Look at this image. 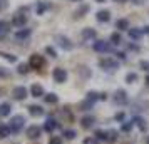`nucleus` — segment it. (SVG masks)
Segmentation results:
<instances>
[{"mask_svg": "<svg viewBox=\"0 0 149 144\" xmlns=\"http://www.w3.org/2000/svg\"><path fill=\"white\" fill-rule=\"evenodd\" d=\"M45 52H47L49 55H50V57H57V52H55V49L54 47H50V45H47V47H45Z\"/></svg>", "mask_w": 149, "mask_h": 144, "instance_id": "nucleus-35", "label": "nucleus"}, {"mask_svg": "<svg viewBox=\"0 0 149 144\" xmlns=\"http://www.w3.org/2000/svg\"><path fill=\"white\" fill-rule=\"evenodd\" d=\"M95 2H97V3H104V2H106V0H95Z\"/></svg>", "mask_w": 149, "mask_h": 144, "instance_id": "nucleus-48", "label": "nucleus"}, {"mask_svg": "<svg viewBox=\"0 0 149 144\" xmlns=\"http://www.w3.org/2000/svg\"><path fill=\"white\" fill-rule=\"evenodd\" d=\"M136 81H137V74H134V72H129L126 76V82L127 84H134Z\"/></svg>", "mask_w": 149, "mask_h": 144, "instance_id": "nucleus-30", "label": "nucleus"}, {"mask_svg": "<svg viewBox=\"0 0 149 144\" xmlns=\"http://www.w3.org/2000/svg\"><path fill=\"white\" fill-rule=\"evenodd\" d=\"M8 7V0H0V12Z\"/></svg>", "mask_w": 149, "mask_h": 144, "instance_id": "nucleus-40", "label": "nucleus"}, {"mask_svg": "<svg viewBox=\"0 0 149 144\" xmlns=\"http://www.w3.org/2000/svg\"><path fill=\"white\" fill-rule=\"evenodd\" d=\"M25 24H27V15H24L22 12H19V14H15L14 17H12V25H14V27L22 29Z\"/></svg>", "mask_w": 149, "mask_h": 144, "instance_id": "nucleus-6", "label": "nucleus"}, {"mask_svg": "<svg viewBox=\"0 0 149 144\" xmlns=\"http://www.w3.org/2000/svg\"><path fill=\"white\" fill-rule=\"evenodd\" d=\"M12 96H14V99H17V101H24V99L27 97V89H25L24 86H17V87L12 90Z\"/></svg>", "mask_w": 149, "mask_h": 144, "instance_id": "nucleus-9", "label": "nucleus"}, {"mask_svg": "<svg viewBox=\"0 0 149 144\" xmlns=\"http://www.w3.org/2000/svg\"><path fill=\"white\" fill-rule=\"evenodd\" d=\"M29 112H30V116L34 117H39L44 114V109H42L40 106H35V104H32V106H29Z\"/></svg>", "mask_w": 149, "mask_h": 144, "instance_id": "nucleus-16", "label": "nucleus"}, {"mask_svg": "<svg viewBox=\"0 0 149 144\" xmlns=\"http://www.w3.org/2000/svg\"><path fill=\"white\" fill-rule=\"evenodd\" d=\"M52 77H54V81L55 82H65L67 81V70L65 69H61V67H55L54 70H52Z\"/></svg>", "mask_w": 149, "mask_h": 144, "instance_id": "nucleus-3", "label": "nucleus"}, {"mask_svg": "<svg viewBox=\"0 0 149 144\" xmlns=\"http://www.w3.org/2000/svg\"><path fill=\"white\" fill-rule=\"evenodd\" d=\"M0 76L5 77V76H8V72H7V70H3V67H0Z\"/></svg>", "mask_w": 149, "mask_h": 144, "instance_id": "nucleus-44", "label": "nucleus"}, {"mask_svg": "<svg viewBox=\"0 0 149 144\" xmlns=\"http://www.w3.org/2000/svg\"><path fill=\"white\" fill-rule=\"evenodd\" d=\"M114 102L117 106H121V104H126L127 102V92L124 89H117L114 94Z\"/></svg>", "mask_w": 149, "mask_h": 144, "instance_id": "nucleus-7", "label": "nucleus"}, {"mask_svg": "<svg viewBox=\"0 0 149 144\" xmlns=\"http://www.w3.org/2000/svg\"><path fill=\"white\" fill-rule=\"evenodd\" d=\"M114 2H117V3H124V2H127V0H114Z\"/></svg>", "mask_w": 149, "mask_h": 144, "instance_id": "nucleus-47", "label": "nucleus"}, {"mask_svg": "<svg viewBox=\"0 0 149 144\" xmlns=\"http://www.w3.org/2000/svg\"><path fill=\"white\" fill-rule=\"evenodd\" d=\"M132 124H134V122H132ZM132 124H131V122L124 124V126H122V129H124V131H129V129H131V126H132Z\"/></svg>", "mask_w": 149, "mask_h": 144, "instance_id": "nucleus-42", "label": "nucleus"}, {"mask_svg": "<svg viewBox=\"0 0 149 144\" xmlns=\"http://www.w3.org/2000/svg\"><path fill=\"white\" fill-rule=\"evenodd\" d=\"M116 121H124V112H117L116 114Z\"/></svg>", "mask_w": 149, "mask_h": 144, "instance_id": "nucleus-41", "label": "nucleus"}, {"mask_svg": "<svg viewBox=\"0 0 149 144\" xmlns=\"http://www.w3.org/2000/svg\"><path fill=\"white\" fill-rule=\"evenodd\" d=\"M92 47H94L95 52H109V50H112L111 44H107L106 40H95Z\"/></svg>", "mask_w": 149, "mask_h": 144, "instance_id": "nucleus-8", "label": "nucleus"}, {"mask_svg": "<svg viewBox=\"0 0 149 144\" xmlns=\"http://www.w3.org/2000/svg\"><path fill=\"white\" fill-rule=\"evenodd\" d=\"M10 111H12V106L8 102H3V104H0V116L2 117H5L10 114Z\"/></svg>", "mask_w": 149, "mask_h": 144, "instance_id": "nucleus-19", "label": "nucleus"}, {"mask_svg": "<svg viewBox=\"0 0 149 144\" xmlns=\"http://www.w3.org/2000/svg\"><path fill=\"white\" fill-rule=\"evenodd\" d=\"M72 2H82V0H72Z\"/></svg>", "mask_w": 149, "mask_h": 144, "instance_id": "nucleus-50", "label": "nucleus"}, {"mask_svg": "<svg viewBox=\"0 0 149 144\" xmlns=\"http://www.w3.org/2000/svg\"><path fill=\"white\" fill-rule=\"evenodd\" d=\"M49 7H50V5H49V3H45V2H37L35 12H37V15H44V12H45Z\"/></svg>", "mask_w": 149, "mask_h": 144, "instance_id": "nucleus-20", "label": "nucleus"}, {"mask_svg": "<svg viewBox=\"0 0 149 144\" xmlns=\"http://www.w3.org/2000/svg\"><path fill=\"white\" fill-rule=\"evenodd\" d=\"M29 65H30V69H42L45 65V61H44L42 55L34 54V55H30V59H29Z\"/></svg>", "mask_w": 149, "mask_h": 144, "instance_id": "nucleus-2", "label": "nucleus"}, {"mask_svg": "<svg viewBox=\"0 0 149 144\" xmlns=\"http://www.w3.org/2000/svg\"><path fill=\"white\" fill-rule=\"evenodd\" d=\"M44 99H45V102H47V104H55L57 101H59L57 94H54V92H50V94H45V96H44Z\"/></svg>", "mask_w": 149, "mask_h": 144, "instance_id": "nucleus-24", "label": "nucleus"}, {"mask_svg": "<svg viewBox=\"0 0 149 144\" xmlns=\"http://www.w3.org/2000/svg\"><path fill=\"white\" fill-rule=\"evenodd\" d=\"M30 34H32L30 29H22V30H19V32L15 34V39H17V40H25V39L30 37Z\"/></svg>", "mask_w": 149, "mask_h": 144, "instance_id": "nucleus-14", "label": "nucleus"}, {"mask_svg": "<svg viewBox=\"0 0 149 144\" xmlns=\"http://www.w3.org/2000/svg\"><path fill=\"white\" fill-rule=\"evenodd\" d=\"M117 57H119V59H121V61H126V54H122V52H117Z\"/></svg>", "mask_w": 149, "mask_h": 144, "instance_id": "nucleus-43", "label": "nucleus"}, {"mask_svg": "<svg viewBox=\"0 0 149 144\" xmlns=\"http://www.w3.org/2000/svg\"><path fill=\"white\" fill-rule=\"evenodd\" d=\"M148 144H149V137H148Z\"/></svg>", "mask_w": 149, "mask_h": 144, "instance_id": "nucleus-51", "label": "nucleus"}, {"mask_svg": "<svg viewBox=\"0 0 149 144\" xmlns=\"http://www.w3.org/2000/svg\"><path fill=\"white\" fill-rule=\"evenodd\" d=\"M95 17H97L99 22H109L111 20V12H109V10H99Z\"/></svg>", "mask_w": 149, "mask_h": 144, "instance_id": "nucleus-17", "label": "nucleus"}, {"mask_svg": "<svg viewBox=\"0 0 149 144\" xmlns=\"http://www.w3.org/2000/svg\"><path fill=\"white\" fill-rule=\"evenodd\" d=\"M146 0H132V3H136V5H142Z\"/></svg>", "mask_w": 149, "mask_h": 144, "instance_id": "nucleus-45", "label": "nucleus"}, {"mask_svg": "<svg viewBox=\"0 0 149 144\" xmlns=\"http://www.w3.org/2000/svg\"><path fill=\"white\" fill-rule=\"evenodd\" d=\"M82 39H84V40H94L95 39V30L91 29V27L84 29V30H82Z\"/></svg>", "mask_w": 149, "mask_h": 144, "instance_id": "nucleus-12", "label": "nucleus"}, {"mask_svg": "<svg viewBox=\"0 0 149 144\" xmlns=\"http://www.w3.org/2000/svg\"><path fill=\"white\" fill-rule=\"evenodd\" d=\"M8 27H10V24L5 20H0V37H3V35L8 32Z\"/></svg>", "mask_w": 149, "mask_h": 144, "instance_id": "nucleus-26", "label": "nucleus"}, {"mask_svg": "<svg viewBox=\"0 0 149 144\" xmlns=\"http://www.w3.org/2000/svg\"><path fill=\"white\" fill-rule=\"evenodd\" d=\"M29 69H30V65H29V64H19V67H17V72H19V74H27Z\"/></svg>", "mask_w": 149, "mask_h": 144, "instance_id": "nucleus-28", "label": "nucleus"}, {"mask_svg": "<svg viewBox=\"0 0 149 144\" xmlns=\"http://www.w3.org/2000/svg\"><path fill=\"white\" fill-rule=\"evenodd\" d=\"M87 99L89 101H92V102H95L97 99H101V94H97V92H94V90H91L87 94Z\"/></svg>", "mask_w": 149, "mask_h": 144, "instance_id": "nucleus-32", "label": "nucleus"}, {"mask_svg": "<svg viewBox=\"0 0 149 144\" xmlns=\"http://www.w3.org/2000/svg\"><path fill=\"white\" fill-rule=\"evenodd\" d=\"M55 40L59 44V47L64 49V50H72V47H74V44L69 40L65 35H55Z\"/></svg>", "mask_w": 149, "mask_h": 144, "instance_id": "nucleus-4", "label": "nucleus"}, {"mask_svg": "<svg viewBox=\"0 0 149 144\" xmlns=\"http://www.w3.org/2000/svg\"><path fill=\"white\" fill-rule=\"evenodd\" d=\"M30 94H32L34 97L45 96V94H44V87H42L40 84H32V87H30Z\"/></svg>", "mask_w": 149, "mask_h": 144, "instance_id": "nucleus-11", "label": "nucleus"}, {"mask_svg": "<svg viewBox=\"0 0 149 144\" xmlns=\"http://www.w3.org/2000/svg\"><path fill=\"white\" fill-rule=\"evenodd\" d=\"M117 139V132L116 131H107V143H114Z\"/></svg>", "mask_w": 149, "mask_h": 144, "instance_id": "nucleus-33", "label": "nucleus"}, {"mask_svg": "<svg viewBox=\"0 0 149 144\" xmlns=\"http://www.w3.org/2000/svg\"><path fill=\"white\" fill-rule=\"evenodd\" d=\"M116 27L119 29V30H129V22H127V19H119V20L116 22Z\"/></svg>", "mask_w": 149, "mask_h": 144, "instance_id": "nucleus-21", "label": "nucleus"}, {"mask_svg": "<svg viewBox=\"0 0 149 144\" xmlns=\"http://www.w3.org/2000/svg\"><path fill=\"white\" fill-rule=\"evenodd\" d=\"M92 106H94V102H92V101H89V99H86V101L81 104V111H89Z\"/></svg>", "mask_w": 149, "mask_h": 144, "instance_id": "nucleus-31", "label": "nucleus"}, {"mask_svg": "<svg viewBox=\"0 0 149 144\" xmlns=\"http://www.w3.org/2000/svg\"><path fill=\"white\" fill-rule=\"evenodd\" d=\"M0 57H3V59L8 61V62H17V57L12 55V54H7V52H0Z\"/></svg>", "mask_w": 149, "mask_h": 144, "instance_id": "nucleus-29", "label": "nucleus"}, {"mask_svg": "<svg viewBox=\"0 0 149 144\" xmlns=\"http://www.w3.org/2000/svg\"><path fill=\"white\" fill-rule=\"evenodd\" d=\"M49 144H62V139L61 137H57V136H54L50 141H49Z\"/></svg>", "mask_w": 149, "mask_h": 144, "instance_id": "nucleus-39", "label": "nucleus"}, {"mask_svg": "<svg viewBox=\"0 0 149 144\" xmlns=\"http://www.w3.org/2000/svg\"><path fill=\"white\" fill-rule=\"evenodd\" d=\"M24 124H25V117L24 116H14L10 119V124H8V127L12 132H20L22 127H24Z\"/></svg>", "mask_w": 149, "mask_h": 144, "instance_id": "nucleus-1", "label": "nucleus"}, {"mask_svg": "<svg viewBox=\"0 0 149 144\" xmlns=\"http://www.w3.org/2000/svg\"><path fill=\"white\" fill-rule=\"evenodd\" d=\"M121 42H122V37H121L119 32H114V34L111 35V44H112V45H119Z\"/></svg>", "mask_w": 149, "mask_h": 144, "instance_id": "nucleus-25", "label": "nucleus"}, {"mask_svg": "<svg viewBox=\"0 0 149 144\" xmlns=\"http://www.w3.org/2000/svg\"><path fill=\"white\" fill-rule=\"evenodd\" d=\"M10 127L8 126H0V137H7V136H10Z\"/></svg>", "mask_w": 149, "mask_h": 144, "instance_id": "nucleus-27", "label": "nucleus"}, {"mask_svg": "<svg viewBox=\"0 0 149 144\" xmlns=\"http://www.w3.org/2000/svg\"><path fill=\"white\" fill-rule=\"evenodd\" d=\"M40 132H42V129L39 127V126H30V127H27V136L30 137V139L40 137Z\"/></svg>", "mask_w": 149, "mask_h": 144, "instance_id": "nucleus-10", "label": "nucleus"}, {"mask_svg": "<svg viewBox=\"0 0 149 144\" xmlns=\"http://www.w3.org/2000/svg\"><path fill=\"white\" fill-rule=\"evenodd\" d=\"M142 30H139V29H129V37L132 39V40H141V37H142Z\"/></svg>", "mask_w": 149, "mask_h": 144, "instance_id": "nucleus-18", "label": "nucleus"}, {"mask_svg": "<svg viewBox=\"0 0 149 144\" xmlns=\"http://www.w3.org/2000/svg\"><path fill=\"white\" fill-rule=\"evenodd\" d=\"M139 67H141L142 70L149 72V62H148V61H141V62H139Z\"/></svg>", "mask_w": 149, "mask_h": 144, "instance_id": "nucleus-37", "label": "nucleus"}, {"mask_svg": "<svg viewBox=\"0 0 149 144\" xmlns=\"http://www.w3.org/2000/svg\"><path fill=\"white\" fill-rule=\"evenodd\" d=\"M64 136H65V139H74L75 137V131H72V129L64 131Z\"/></svg>", "mask_w": 149, "mask_h": 144, "instance_id": "nucleus-36", "label": "nucleus"}, {"mask_svg": "<svg viewBox=\"0 0 149 144\" xmlns=\"http://www.w3.org/2000/svg\"><path fill=\"white\" fill-rule=\"evenodd\" d=\"M132 122H134V124H136V126H137V127H139L141 131H146V121H144L142 117L136 116L134 119H132Z\"/></svg>", "mask_w": 149, "mask_h": 144, "instance_id": "nucleus-22", "label": "nucleus"}, {"mask_svg": "<svg viewBox=\"0 0 149 144\" xmlns=\"http://www.w3.org/2000/svg\"><path fill=\"white\" fill-rule=\"evenodd\" d=\"M84 144H99V143H97L95 137H86L84 139Z\"/></svg>", "mask_w": 149, "mask_h": 144, "instance_id": "nucleus-38", "label": "nucleus"}, {"mask_svg": "<svg viewBox=\"0 0 149 144\" xmlns=\"http://www.w3.org/2000/svg\"><path fill=\"white\" fill-rule=\"evenodd\" d=\"M44 129L47 131V132H52V131H55V129H57V121H55L54 117H49L47 121H45Z\"/></svg>", "mask_w": 149, "mask_h": 144, "instance_id": "nucleus-15", "label": "nucleus"}, {"mask_svg": "<svg viewBox=\"0 0 149 144\" xmlns=\"http://www.w3.org/2000/svg\"><path fill=\"white\" fill-rule=\"evenodd\" d=\"M142 32H144V34H149V25H146V27L142 29Z\"/></svg>", "mask_w": 149, "mask_h": 144, "instance_id": "nucleus-46", "label": "nucleus"}, {"mask_svg": "<svg viewBox=\"0 0 149 144\" xmlns=\"http://www.w3.org/2000/svg\"><path fill=\"white\" fill-rule=\"evenodd\" d=\"M95 139L107 141V132H106V131H97V132H95Z\"/></svg>", "mask_w": 149, "mask_h": 144, "instance_id": "nucleus-34", "label": "nucleus"}, {"mask_svg": "<svg viewBox=\"0 0 149 144\" xmlns=\"http://www.w3.org/2000/svg\"><path fill=\"white\" fill-rule=\"evenodd\" d=\"M87 12H89V5H86V3H84L81 8H77V10H75L74 15H75V19H79V17H84Z\"/></svg>", "mask_w": 149, "mask_h": 144, "instance_id": "nucleus-23", "label": "nucleus"}, {"mask_svg": "<svg viewBox=\"0 0 149 144\" xmlns=\"http://www.w3.org/2000/svg\"><path fill=\"white\" fill-rule=\"evenodd\" d=\"M99 65H101L102 69H106V70H114V69L119 67V64H117V61H114V59H111V57H106V59H101V62H99Z\"/></svg>", "mask_w": 149, "mask_h": 144, "instance_id": "nucleus-5", "label": "nucleus"}, {"mask_svg": "<svg viewBox=\"0 0 149 144\" xmlns=\"http://www.w3.org/2000/svg\"><path fill=\"white\" fill-rule=\"evenodd\" d=\"M95 122V119L92 116H86V117H82L81 119V126L84 127V129H89V127H92Z\"/></svg>", "mask_w": 149, "mask_h": 144, "instance_id": "nucleus-13", "label": "nucleus"}, {"mask_svg": "<svg viewBox=\"0 0 149 144\" xmlns=\"http://www.w3.org/2000/svg\"><path fill=\"white\" fill-rule=\"evenodd\" d=\"M146 84H148V86H149V76L146 77Z\"/></svg>", "mask_w": 149, "mask_h": 144, "instance_id": "nucleus-49", "label": "nucleus"}]
</instances>
